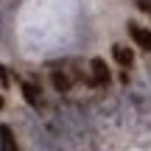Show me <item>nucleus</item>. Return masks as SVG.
<instances>
[{
  "label": "nucleus",
  "instance_id": "f03ea898",
  "mask_svg": "<svg viewBox=\"0 0 151 151\" xmlns=\"http://www.w3.org/2000/svg\"><path fill=\"white\" fill-rule=\"evenodd\" d=\"M126 31H129V37L134 39L143 50H151V31H148V28H143L140 22H129V28H126Z\"/></svg>",
  "mask_w": 151,
  "mask_h": 151
},
{
  "label": "nucleus",
  "instance_id": "20e7f679",
  "mask_svg": "<svg viewBox=\"0 0 151 151\" xmlns=\"http://www.w3.org/2000/svg\"><path fill=\"white\" fill-rule=\"evenodd\" d=\"M20 90H22V98H25V101L31 104L34 109L42 106V92H39V87H37V84H31V81H22Z\"/></svg>",
  "mask_w": 151,
  "mask_h": 151
},
{
  "label": "nucleus",
  "instance_id": "423d86ee",
  "mask_svg": "<svg viewBox=\"0 0 151 151\" xmlns=\"http://www.w3.org/2000/svg\"><path fill=\"white\" fill-rule=\"evenodd\" d=\"M0 151H20L11 126H0Z\"/></svg>",
  "mask_w": 151,
  "mask_h": 151
},
{
  "label": "nucleus",
  "instance_id": "f257e3e1",
  "mask_svg": "<svg viewBox=\"0 0 151 151\" xmlns=\"http://www.w3.org/2000/svg\"><path fill=\"white\" fill-rule=\"evenodd\" d=\"M90 84L95 87H109L112 84V70L104 59H92L90 62Z\"/></svg>",
  "mask_w": 151,
  "mask_h": 151
},
{
  "label": "nucleus",
  "instance_id": "6e6552de",
  "mask_svg": "<svg viewBox=\"0 0 151 151\" xmlns=\"http://www.w3.org/2000/svg\"><path fill=\"white\" fill-rule=\"evenodd\" d=\"M3 106H6V104H3V95H0V112H3Z\"/></svg>",
  "mask_w": 151,
  "mask_h": 151
},
{
  "label": "nucleus",
  "instance_id": "0eeeda50",
  "mask_svg": "<svg viewBox=\"0 0 151 151\" xmlns=\"http://www.w3.org/2000/svg\"><path fill=\"white\" fill-rule=\"evenodd\" d=\"M0 87H9V70L0 65Z\"/></svg>",
  "mask_w": 151,
  "mask_h": 151
},
{
  "label": "nucleus",
  "instance_id": "7ed1b4c3",
  "mask_svg": "<svg viewBox=\"0 0 151 151\" xmlns=\"http://www.w3.org/2000/svg\"><path fill=\"white\" fill-rule=\"evenodd\" d=\"M112 59L118 62L123 70H132V67H134V50L126 48V45H115L112 48Z\"/></svg>",
  "mask_w": 151,
  "mask_h": 151
},
{
  "label": "nucleus",
  "instance_id": "39448f33",
  "mask_svg": "<svg viewBox=\"0 0 151 151\" xmlns=\"http://www.w3.org/2000/svg\"><path fill=\"white\" fill-rule=\"evenodd\" d=\"M50 84H53L56 92H67L73 87V76L67 70H53V73H50Z\"/></svg>",
  "mask_w": 151,
  "mask_h": 151
}]
</instances>
